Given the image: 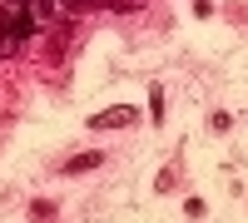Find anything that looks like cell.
Here are the masks:
<instances>
[{"instance_id": "obj_3", "label": "cell", "mask_w": 248, "mask_h": 223, "mask_svg": "<svg viewBox=\"0 0 248 223\" xmlns=\"http://www.w3.org/2000/svg\"><path fill=\"white\" fill-rule=\"evenodd\" d=\"M20 50H25V40H20L5 20H0V59H10V55H20Z\"/></svg>"}, {"instance_id": "obj_1", "label": "cell", "mask_w": 248, "mask_h": 223, "mask_svg": "<svg viewBox=\"0 0 248 223\" xmlns=\"http://www.w3.org/2000/svg\"><path fill=\"white\" fill-rule=\"evenodd\" d=\"M134 124H139V109L134 104H114V109L90 114V129H134Z\"/></svg>"}, {"instance_id": "obj_4", "label": "cell", "mask_w": 248, "mask_h": 223, "mask_svg": "<svg viewBox=\"0 0 248 223\" xmlns=\"http://www.w3.org/2000/svg\"><path fill=\"white\" fill-rule=\"evenodd\" d=\"M30 223H55V204H45V198H40V204L30 208Z\"/></svg>"}, {"instance_id": "obj_6", "label": "cell", "mask_w": 248, "mask_h": 223, "mask_svg": "<svg viewBox=\"0 0 248 223\" xmlns=\"http://www.w3.org/2000/svg\"><path fill=\"white\" fill-rule=\"evenodd\" d=\"M90 5H99V0H60V10H70V15H79V10H90Z\"/></svg>"}, {"instance_id": "obj_2", "label": "cell", "mask_w": 248, "mask_h": 223, "mask_svg": "<svg viewBox=\"0 0 248 223\" xmlns=\"http://www.w3.org/2000/svg\"><path fill=\"white\" fill-rule=\"evenodd\" d=\"M99 164H105V154H99V149H85V154H70L60 174H90V169H99Z\"/></svg>"}, {"instance_id": "obj_5", "label": "cell", "mask_w": 248, "mask_h": 223, "mask_svg": "<svg viewBox=\"0 0 248 223\" xmlns=\"http://www.w3.org/2000/svg\"><path fill=\"white\" fill-rule=\"evenodd\" d=\"M149 114H154V124L164 119V94H159V89H149Z\"/></svg>"}]
</instances>
